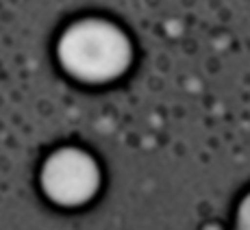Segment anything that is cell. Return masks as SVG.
<instances>
[{
    "instance_id": "obj_1",
    "label": "cell",
    "mask_w": 250,
    "mask_h": 230,
    "mask_svg": "<svg viewBox=\"0 0 250 230\" xmlns=\"http://www.w3.org/2000/svg\"><path fill=\"white\" fill-rule=\"evenodd\" d=\"M57 52L65 72L89 83L115 78L131 61V44L124 33L104 20L72 24L61 35Z\"/></svg>"
},
{
    "instance_id": "obj_2",
    "label": "cell",
    "mask_w": 250,
    "mask_h": 230,
    "mask_svg": "<svg viewBox=\"0 0 250 230\" xmlns=\"http://www.w3.org/2000/svg\"><path fill=\"white\" fill-rule=\"evenodd\" d=\"M98 167L81 150H59L42 167V189L52 202L76 207L87 202L98 189Z\"/></svg>"
},
{
    "instance_id": "obj_3",
    "label": "cell",
    "mask_w": 250,
    "mask_h": 230,
    "mask_svg": "<svg viewBox=\"0 0 250 230\" xmlns=\"http://www.w3.org/2000/svg\"><path fill=\"white\" fill-rule=\"evenodd\" d=\"M237 230H250V193L244 198L237 211Z\"/></svg>"
}]
</instances>
